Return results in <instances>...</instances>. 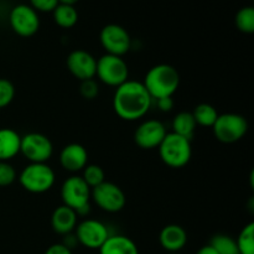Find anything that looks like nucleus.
<instances>
[{"mask_svg":"<svg viewBox=\"0 0 254 254\" xmlns=\"http://www.w3.org/2000/svg\"><path fill=\"white\" fill-rule=\"evenodd\" d=\"M153 102L143 82L128 79L116 88L113 109L123 121L135 122L149 113Z\"/></svg>","mask_w":254,"mask_h":254,"instance_id":"1","label":"nucleus"},{"mask_svg":"<svg viewBox=\"0 0 254 254\" xmlns=\"http://www.w3.org/2000/svg\"><path fill=\"white\" fill-rule=\"evenodd\" d=\"M143 84L153 101L173 97L180 86V74L171 64H156L146 72Z\"/></svg>","mask_w":254,"mask_h":254,"instance_id":"2","label":"nucleus"},{"mask_svg":"<svg viewBox=\"0 0 254 254\" xmlns=\"http://www.w3.org/2000/svg\"><path fill=\"white\" fill-rule=\"evenodd\" d=\"M159 156L171 169H181L189 164L192 155L191 140L175 133H166L158 148Z\"/></svg>","mask_w":254,"mask_h":254,"instance_id":"3","label":"nucleus"},{"mask_svg":"<svg viewBox=\"0 0 254 254\" xmlns=\"http://www.w3.org/2000/svg\"><path fill=\"white\" fill-rule=\"evenodd\" d=\"M92 189L81 176H69L61 186L62 205L72 208L77 216H87L91 212Z\"/></svg>","mask_w":254,"mask_h":254,"instance_id":"4","label":"nucleus"},{"mask_svg":"<svg viewBox=\"0 0 254 254\" xmlns=\"http://www.w3.org/2000/svg\"><path fill=\"white\" fill-rule=\"evenodd\" d=\"M24 190L31 193H44L52 189L56 181L54 169L46 163H30L17 176Z\"/></svg>","mask_w":254,"mask_h":254,"instance_id":"5","label":"nucleus"},{"mask_svg":"<svg viewBox=\"0 0 254 254\" xmlns=\"http://www.w3.org/2000/svg\"><path fill=\"white\" fill-rule=\"evenodd\" d=\"M248 128V121L243 116L237 113H225L218 114L212 130L218 141L232 144L245 138Z\"/></svg>","mask_w":254,"mask_h":254,"instance_id":"6","label":"nucleus"},{"mask_svg":"<svg viewBox=\"0 0 254 254\" xmlns=\"http://www.w3.org/2000/svg\"><path fill=\"white\" fill-rule=\"evenodd\" d=\"M96 76L102 83L117 88L129 79V67L123 57L106 54L97 60Z\"/></svg>","mask_w":254,"mask_h":254,"instance_id":"7","label":"nucleus"},{"mask_svg":"<svg viewBox=\"0 0 254 254\" xmlns=\"http://www.w3.org/2000/svg\"><path fill=\"white\" fill-rule=\"evenodd\" d=\"M91 200H93L97 207L108 213L119 212L127 203L124 191L111 181H104L97 188L92 189Z\"/></svg>","mask_w":254,"mask_h":254,"instance_id":"8","label":"nucleus"},{"mask_svg":"<svg viewBox=\"0 0 254 254\" xmlns=\"http://www.w3.org/2000/svg\"><path fill=\"white\" fill-rule=\"evenodd\" d=\"M20 153L30 163H47L54 154V144L42 133H27L21 136Z\"/></svg>","mask_w":254,"mask_h":254,"instance_id":"9","label":"nucleus"},{"mask_svg":"<svg viewBox=\"0 0 254 254\" xmlns=\"http://www.w3.org/2000/svg\"><path fill=\"white\" fill-rule=\"evenodd\" d=\"M9 24L12 31L21 37H31L39 31L40 16L30 5L19 4L9 14Z\"/></svg>","mask_w":254,"mask_h":254,"instance_id":"10","label":"nucleus"},{"mask_svg":"<svg viewBox=\"0 0 254 254\" xmlns=\"http://www.w3.org/2000/svg\"><path fill=\"white\" fill-rule=\"evenodd\" d=\"M99 41L107 54L123 57L131 47L129 32L118 24H108L99 32Z\"/></svg>","mask_w":254,"mask_h":254,"instance_id":"11","label":"nucleus"},{"mask_svg":"<svg viewBox=\"0 0 254 254\" xmlns=\"http://www.w3.org/2000/svg\"><path fill=\"white\" fill-rule=\"evenodd\" d=\"M78 245L88 248V250H99L107 238L109 237V231L103 222L93 218H87L82 222L77 223L74 228Z\"/></svg>","mask_w":254,"mask_h":254,"instance_id":"12","label":"nucleus"},{"mask_svg":"<svg viewBox=\"0 0 254 254\" xmlns=\"http://www.w3.org/2000/svg\"><path fill=\"white\" fill-rule=\"evenodd\" d=\"M166 128L164 123L156 119H148L139 124L134 131V141L144 150L158 149L166 135Z\"/></svg>","mask_w":254,"mask_h":254,"instance_id":"13","label":"nucleus"},{"mask_svg":"<svg viewBox=\"0 0 254 254\" xmlns=\"http://www.w3.org/2000/svg\"><path fill=\"white\" fill-rule=\"evenodd\" d=\"M66 64L69 73L81 82L93 79L96 77L97 60L88 51L74 50V51L69 52L66 60Z\"/></svg>","mask_w":254,"mask_h":254,"instance_id":"14","label":"nucleus"},{"mask_svg":"<svg viewBox=\"0 0 254 254\" xmlns=\"http://www.w3.org/2000/svg\"><path fill=\"white\" fill-rule=\"evenodd\" d=\"M88 164V153L82 144L71 143L64 146L60 153V165L68 173H77Z\"/></svg>","mask_w":254,"mask_h":254,"instance_id":"15","label":"nucleus"},{"mask_svg":"<svg viewBox=\"0 0 254 254\" xmlns=\"http://www.w3.org/2000/svg\"><path fill=\"white\" fill-rule=\"evenodd\" d=\"M159 243L168 253H178L188 243V232L180 225H168L160 231Z\"/></svg>","mask_w":254,"mask_h":254,"instance_id":"16","label":"nucleus"},{"mask_svg":"<svg viewBox=\"0 0 254 254\" xmlns=\"http://www.w3.org/2000/svg\"><path fill=\"white\" fill-rule=\"evenodd\" d=\"M78 223V216L72 208L61 205L54 210L51 215V227L61 236L69 235Z\"/></svg>","mask_w":254,"mask_h":254,"instance_id":"17","label":"nucleus"},{"mask_svg":"<svg viewBox=\"0 0 254 254\" xmlns=\"http://www.w3.org/2000/svg\"><path fill=\"white\" fill-rule=\"evenodd\" d=\"M21 135L11 128H0V161H10L20 154Z\"/></svg>","mask_w":254,"mask_h":254,"instance_id":"18","label":"nucleus"},{"mask_svg":"<svg viewBox=\"0 0 254 254\" xmlns=\"http://www.w3.org/2000/svg\"><path fill=\"white\" fill-rule=\"evenodd\" d=\"M98 251L99 254H139L135 242L123 235H111Z\"/></svg>","mask_w":254,"mask_h":254,"instance_id":"19","label":"nucleus"},{"mask_svg":"<svg viewBox=\"0 0 254 254\" xmlns=\"http://www.w3.org/2000/svg\"><path fill=\"white\" fill-rule=\"evenodd\" d=\"M196 128H197V124L191 112H180L176 114L173 121V133L190 139V140L195 134Z\"/></svg>","mask_w":254,"mask_h":254,"instance_id":"20","label":"nucleus"},{"mask_svg":"<svg viewBox=\"0 0 254 254\" xmlns=\"http://www.w3.org/2000/svg\"><path fill=\"white\" fill-rule=\"evenodd\" d=\"M54 21L62 29H71L78 21V11L73 5L59 4L52 11Z\"/></svg>","mask_w":254,"mask_h":254,"instance_id":"21","label":"nucleus"},{"mask_svg":"<svg viewBox=\"0 0 254 254\" xmlns=\"http://www.w3.org/2000/svg\"><path fill=\"white\" fill-rule=\"evenodd\" d=\"M191 113L195 118L196 124L200 127H206V128H212L218 117L217 109L208 103L197 104Z\"/></svg>","mask_w":254,"mask_h":254,"instance_id":"22","label":"nucleus"},{"mask_svg":"<svg viewBox=\"0 0 254 254\" xmlns=\"http://www.w3.org/2000/svg\"><path fill=\"white\" fill-rule=\"evenodd\" d=\"M237 248L240 254H254V223L250 222L241 230L237 240Z\"/></svg>","mask_w":254,"mask_h":254,"instance_id":"23","label":"nucleus"},{"mask_svg":"<svg viewBox=\"0 0 254 254\" xmlns=\"http://www.w3.org/2000/svg\"><path fill=\"white\" fill-rule=\"evenodd\" d=\"M210 246L218 254H240L236 240L227 235H216L211 240Z\"/></svg>","mask_w":254,"mask_h":254,"instance_id":"24","label":"nucleus"},{"mask_svg":"<svg viewBox=\"0 0 254 254\" xmlns=\"http://www.w3.org/2000/svg\"><path fill=\"white\" fill-rule=\"evenodd\" d=\"M236 26L243 34L254 32V9L252 6H245L236 14Z\"/></svg>","mask_w":254,"mask_h":254,"instance_id":"25","label":"nucleus"},{"mask_svg":"<svg viewBox=\"0 0 254 254\" xmlns=\"http://www.w3.org/2000/svg\"><path fill=\"white\" fill-rule=\"evenodd\" d=\"M84 183L91 189L97 188L102 183L106 181V173L103 169L96 164H87L86 168L83 169V175L81 176Z\"/></svg>","mask_w":254,"mask_h":254,"instance_id":"26","label":"nucleus"},{"mask_svg":"<svg viewBox=\"0 0 254 254\" xmlns=\"http://www.w3.org/2000/svg\"><path fill=\"white\" fill-rule=\"evenodd\" d=\"M15 98V87L11 81L0 78V109L9 106Z\"/></svg>","mask_w":254,"mask_h":254,"instance_id":"27","label":"nucleus"},{"mask_svg":"<svg viewBox=\"0 0 254 254\" xmlns=\"http://www.w3.org/2000/svg\"><path fill=\"white\" fill-rule=\"evenodd\" d=\"M16 170L9 161H0V188H6L16 180Z\"/></svg>","mask_w":254,"mask_h":254,"instance_id":"28","label":"nucleus"},{"mask_svg":"<svg viewBox=\"0 0 254 254\" xmlns=\"http://www.w3.org/2000/svg\"><path fill=\"white\" fill-rule=\"evenodd\" d=\"M79 93L84 99H88V101L97 98L99 93V86L97 81H94V78L82 81L81 86H79Z\"/></svg>","mask_w":254,"mask_h":254,"instance_id":"29","label":"nucleus"},{"mask_svg":"<svg viewBox=\"0 0 254 254\" xmlns=\"http://www.w3.org/2000/svg\"><path fill=\"white\" fill-rule=\"evenodd\" d=\"M30 6L37 12H52L60 4L59 0H29Z\"/></svg>","mask_w":254,"mask_h":254,"instance_id":"30","label":"nucleus"},{"mask_svg":"<svg viewBox=\"0 0 254 254\" xmlns=\"http://www.w3.org/2000/svg\"><path fill=\"white\" fill-rule=\"evenodd\" d=\"M156 107L161 112H170L174 108V99L173 97H165V98L156 99Z\"/></svg>","mask_w":254,"mask_h":254,"instance_id":"31","label":"nucleus"},{"mask_svg":"<svg viewBox=\"0 0 254 254\" xmlns=\"http://www.w3.org/2000/svg\"><path fill=\"white\" fill-rule=\"evenodd\" d=\"M44 254H72V251L62 243H55L50 246Z\"/></svg>","mask_w":254,"mask_h":254,"instance_id":"32","label":"nucleus"},{"mask_svg":"<svg viewBox=\"0 0 254 254\" xmlns=\"http://www.w3.org/2000/svg\"><path fill=\"white\" fill-rule=\"evenodd\" d=\"M196 254H218V253L216 252V251L213 250L210 245H207V246H203V247H201Z\"/></svg>","mask_w":254,"mask_h":254,"instance_id":"33","label":"nucleus"},{"mask_svg":"<svg viewBox=\"0 0 254 254\" xmlns=\"http://www.w3.org/2000/svg\"><path fill=\"white\" fill-rule=\"evenodd\" d=\"M79 0H59V2L60 4H66V5H73L74 6V4H77V2H78Z\"/></svg>","mask_w":254,"mask_h":254,"instance_id":"34","label":"nucleus"},{"mask_svg":"<svg viewBox=\"0 0 254 254\" xmlns=\"http://www.w3.org/2000/svg\"><path fill=\"white\" fill-rule=\"evenodd\" d=\"M168 254H179V253H168Z\"/></svg>","mask_w":254,"mask_h":254,"instance_id":"35","label":"nucleus"}]
</instances>
